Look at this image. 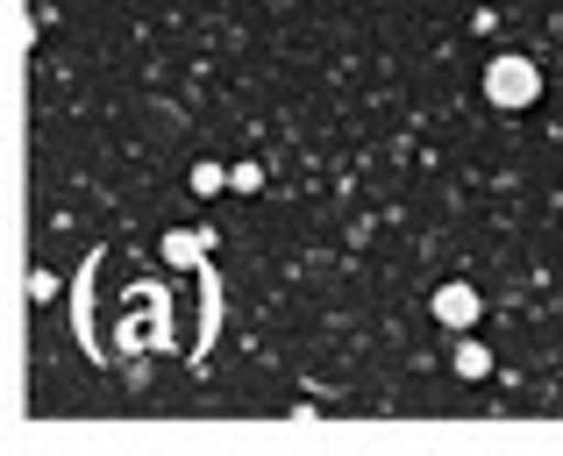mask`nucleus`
<instances>
[{
	"instance_id": "nucleus-1",
	"label": "nucleus",
	"mask_w": 563,
	"mask_h": 456,
	"mask_svg": "<svg viewBox=\"0 0 563 456\" xmlns=\"http://www.w3.org/2000/svg\"><path fill=\"white\" fill-rule=\"evenodd\" d=\"M485 100H493L499 114L536 108V100H542V65H536V57H521V51H499L493 65H485Z\"/></svg>"
},
{
	"instance_id": "nucleus-2",
	"label": "nucleus",
	"mask_w": 563,
	"mask_h": 456,
	"mask_svg": "<svg viewBox=\"0 0 563 456\" xmlns=\"http://www.w3.org/2000/svg\"><path fill=\"white\" fill-rule=\"evenodd\" d=\"M478 314H485L478 286H464V278L435 286V321H442V329H478Z\"/></svg>"
},
{
	"instance_id": "nucleus-3",
	"label": "nucleus",
	"mask_w": 563,
	"mask_h": 456,
	"mask_svg": "<svg viewBox=\"0 0 563 456\" xmlns=\"http://www.w3.org/2000/svg\"><path fill=\"white\" fill-rule=\"evenodd\" d=\"M456 371H464V378H485V371H493V349H485V343H464V349H456Z\"/></svg>"
}]
</instances>
